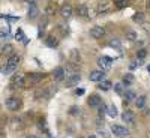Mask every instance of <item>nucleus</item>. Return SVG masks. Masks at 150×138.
<instances>
[{
  "label": "nucleus",
  "instance_id": "24",
  "mask_svg": "<svg viewBox=\"0 0 150 138\" xmlns=\"http://www.w3.org/2000/svg\"><path fill=\"white\" fill-rule=\"evenodd\" d=\"M129 5V0H116L114 2V6L117 9H123V8H126Z\"/></svg>",
  "mask_w": 150,
  "mask_h": 138
},
{
  "label": "nucleus",
  "instance_id": "7",
  "mask_svg": "<svg viewBox=\"0 0 150 138\" xmlns=\"http://www.w3.org/2000/svg\"><path fill=\"white\" fill-rule=\"evenodd\" d=\"M80 81H81V75L80 74H72L66 80V87H75V86L80 84Z\"/></svg>",
  "mask_w": 150,
  "mask_h": 138
},
{
  "label": "nucleus",
  "instance_id": "29",
  "mask_svg": "<svg viewBox=\"0 0 150 138\" xmlns=\"http://www.w3.org/2000/svg\"><path fill=\"white\" fill-rule=\"evenodd\" d=\"M123 89H125V86H123L122 83H116V84H114V92H116V93L122 95V93H123Z\"/></svg>",
  "mask_w": 150,
  "mask_h": 138
},
{
  "label": "nucleus",
  "instance_id": "40",
  "mask_svg": "<svg viewBox=\"0 0 150 138\" xmlns=\"http://www.w3.org/2000/svg\"><path fill=\"white\" fill-rule=\"evenodd\" d=\"M26 138H38V137H35V135H27Z\"/></svg>",
  "mask_w": 150,
  "mask_h": 138
},
{
  "label": "nucleus",
  "instance_id": "34",
  "mask_svg": "<svg viewBox=\"0 0 150 138\" xmlns=\"http://www.w3.org/2000/svg\"><path fill=\"white\" fill-rule=\"evenodd\" d=\"M9 36V30L8 29H2L0 30V39H5V38Z\"/></svg>",
  "mask_w": 150,
  "mask_h": 138
},
{
  "label": "nucleus",
  "instance_id": "3",
  "mask_svg": "<svg viewBox=\"0 0 150 138\" xmlns=\"http://www.w3.org/2000/svg\"><path fill=\"white\" fill-rule=\"evenodd\" d=\"M6 107H8V110H11V111H18V110L21 108V99H20V98H15V96L8 98Z\"/></svg>",
  "mask_w": 150,
  "mask_h": 138
},
{
  "label": "nucleus",
  "instance_id": "6",
  "mask_svg": "<svg viewBox=\"0 0 150 138\" xmlns=\"http://www.w3.org/2000/svg\"><path fill=\"white\" fill-rule=\"evenodd\" d=\"M105 35V29L102 26H93L90 29V36L93 39H101V38Z\"/></svg>",
  "mask_w": 150,
  "mask_h": 138
},
{
  "label": "nucleus",
  "instance_id": "39",
  "mask_svg": "<svg viewBox=\"0 0 150 138\" xmlns=\"http://www.w3.org/2000/svg\"><path fill=\"white\" fill-rule=\"evenodd\" d=\"M26 2H27L29 5H33V3H35V0H26Z\"/></svg>",
  "mask_w": 150,
  "mask_h": 138
},
{
  "label": "nucleus",
  "instance_id": "31",
  "mask_svg": "<svg viewBox=\"0 0 150 138\" xmlns=\"http://www.w3.org/2000/svg\"><path fill=\"white\" fill-rule=\"evenodd\" d=\"M15 39H17V41H24V35H23V30H21V29L17 30V33H15Z\"/></svg>",
  "mask_w": 150,
  "mask_h": 138
},
{
  "label": "nucleus",
  "instance_id": "20",
  "mask_svg": "<svg viewBox=\"0 0 150 138\" xmlns=\"http://www.w3.org/2000/svg\"><path fill=\"white\" fill-rule=\"evenodd\" d=\"M45 78V74H30V77H29V80L32 81V83H39V81H42Z\"/></svg>",
  "mask_w": 150,
  "mask_h": 138
},
{
  "label": "nucleus",
  "instance_id": "15",
  "mask_svg": "<svg viewBox=\"0 0 150 138\" xmlns=\"http://www.w3.org/2000/svg\"><path fill=\"white\" fill-rule=\"evenodd\" d=\"M45 44L48 45V47H51V48H54V47H57L59 45V39L54 36V35H48L47 38H45Z\"/></svg>",
  "mask_w": 150,
  "mask_h": 138
},
{
  "label": "nucleus",
  "instance_id": "42",
  "mask_svg": "<svg viewBox=\"0 0 150 138\" xmlns=\"http://www.w3.org/2000/svg\"><path fill=\"white\" fill-rule=\"evenodd\" d=\"M147 71H149V74H150V65H149V68H147Z\"/></svg>",
  "mask_w": 150,
  "mask_h": 138
},
{
  "label": "nucleus",
  "instance_id": "30",
  "mask_svg": "<svg viewBox=\"0 0 150 138\" xmlns=\"http://www.w3.org/2000/svg\"><path fill=\"white\" fill-rule=\"evenodd\" d=\"M98 113H99V117H104V116L107 114V107H105L104 104L99 105V111H98Z\"/></svg>",
  "mask_w": 150,
  "mask_h": 138
},
{
  "label": "nucleus",
  "instance_id": "12",
  "mask_svg": "<svg viewBox=\"0 0 150 138\" xmlns=\"http://www.w3.org/2000/svg\"><path fill=\"white\" fill-rule=\"evenodd\" d=\"M72 12H74V9H72L71 5H63V6L60 8V15L63 17V18H69L72 15Z\"/></svg>",
  "mask_w": 150,
  "mask_h": 138
},
{
  "label": "nucleus",
  "instance_id": "8",
  "mask_svg": "<svg viewBox=\"0 0 150 138\" xmlns=\"http://www.w3.org/2000/svg\"><path fill=\"white\" fill-rule=\"evenodd\" d=\"M110 8H111V5H110L108 0H102V2H99V5H98V12L102 15H107L110 12Z\"/></svg>",
  "mask_w": 150,
  "mask_h": 138
},
{
  "label": "nucleus",
  "instance_id": "18",
  "mask_svg": "<svg viewBox=\"0 0 150 138\" xmlns=\"http://www.w3.org/2000/svg\"><path fill=\"white\" fill-rule=\"evenodd\" d=\"M69 62H71L74 66L80 65V54H78L77 50H72V51H71V59H69Z\"/></svg>",
  "mask_w": 150,
  "mask_h": 138
},
{
  "label": "nucleus",
  "instance_id": "44",
  "mask_svg": "<svg viewBox=\"0 0 150 138\" xmlns=\"http://www.w3.org/2000/svg\"><path fill=\"white\" fill-rule=\"evenodd\" d=\"M0 110H2V105H0Z\"/></svg>",
  "mask_w": 150,
  "mask_h": 138
},
{
  "label": "nucleus",
  "instance_id": "28",
  "mask_svg": "<svg viewBox=\"0 0 150 138\" xmlns=\"http://www.w3.org/2000/svg\"><path fill=\"white\" fill-rule=\"evenodd\" d=\"M57 29L60 30V33L63 35V36H66V35L69 33V27L66 26V24H59V26H57Z\"/></svg>",
  "mask_w": 150,
  "mask_h": 138
},
{
  "label": "nucleus",
  "instance_id": "41",
  "mask_svg": "<svg viewBox=\"0 0 150 138\" xmlns=\"http://www.w3.org/2000/svg\"><path fill=\"white\" fill-rule=\"evenodd\" d=\"M147 9H150V0H149V3H147Z\"/></svg>",
  "mask_w": 150,
  "mask_h": 138
},
{
  "label": "nucleus",
  "instance_id": "23",
  "mask_svg": "<svg viewBox=\"0 0 150 138\" xmlns=\"http://www.w3.org/2000/svg\"><path fill=\"white\" fill-rule=\"evenodd\" d=\"M107 114H108L110 117L114 119V117L119 114V113H117V108H116V105H110V107L107 108Z\"/></svg>",
  "mask_w": 150,
  "mask_h": 138
},
{
  "label": "nucleus",
  "instance_id": "14",
  "mask_svg": "<svg viewBox=\"0 0 150 138\" xmlns=\"http://www.w3.org/2000/svg\"><path fill=\"white\" fill-rule=\"evenodd\" d=\"M0 54H3V56L14 54V47H12L11 44H3L2 47H0Z\"/></svg>",
  "mask_w": 150,
  "mask_h": 138
},
{
  "label": "nucleus",
  "instance_id": "19",
  "mask_svg": "<svg viewBox=\"0 0 150 138\" xmlns=\"http://www.w3.org/2000/svg\"><path fill=\"white\" fill-rule=\"evenodd\" d=\"M134 81H135V77L132 74H126L123 77V80H122V84L126 87V86H131V84H134Z\"/></svg>",
  "mask_w": 150,
  "mask_h": 138
},
{
  "label": "nucleus",
  "instance_id": "43",
  "mask_svg": "<svg viewBox=\"0 0 150 138\" xmlns=\"http://www.w3.org/2000/svg\"><path fill=\"white\" fill-rule=\"evenodd\" d=\"M89 138H96V137H95V135H90V137H89Z\"/></svg>",
  "mask_w": 150,
  "mask_h": 138
},
{
  "label": "nucleus",
  "instance_id": "17",
  "mask_svg": "<svg viewBox=\"0 0 150 138\" xmlns=\"http://www.w3.org/2000/svg\"><path fill=\"white\" fill-rule=\"evenodd\" d=\"M56 12H57V5L54 2H48L47 8H45V14L47 15H54Z\"/></svg>",
  "mask_w": 150,
  "mask_h": 138
},
{
  "label": "nucleus",
  "instance_id": "37",
  "mask_svg": "<svg viewBox=\"0 0 150 138\" xmlns=\"http://www.w3.org/2000/svg\"><path fill=\"white\" fill-rule=\"evenodd\" d=\"M137 65H138L137 62H132V63L129 65V68H131V69H135V68H137Z\"/></svg>",
  "mask_w": 150,
  "mask_h": 138
},
{
  "label": "nucleus",
  "instance_id": "38",
  "mask_svg": "<svg viewBox=\"0 0 150 138\" xmlns=\"http://www.w3.org/2000/svg\"><path fill=\"white\" fill-rule=\"evenodd\" d=\"M75 93H77V95H83L84 93V89H77V90H75Z\"/></svg>",
  "mask_w": 150,
  "mask_h": 138
},
{
  "label": "nucleus",
  "instance_id": "35",
  "mask_svg": "<svg viewBox=\"0 0 150 138\" xmlns=\"http://www.w3.org/2000/svg\"><path fill=\"white\" fill-rule=\"evenodd\" d=\"M147 56V51H146V50H138V53H137V57H138V59H144Z\"/></svg>",
  "mask_w": 150,
  "mask_h": 138
},
{
  "label": "nucleus",
  "instance_id": "36",
  "mask_svg": "<svg viewBox=\"0 0 150 138\" xmlns=\"http://www.w3.org/2000/svg\"><path fill=\"white\" fill-rule=\"evenodd\" d=\"M78 110H80V108H77V107H72V108H71V111H69V113H71V114H77V113H80V111H78Z\"/></svg>",
  "mask_w": 150,
  "mask_h": 138
},
{
  "label": "nucleus",
  "instance_id": "22",
  "mask_svg": "<svg viewBox=\"0 0 150 138\" xmlns=\"http://www.w3.org/2000/svg\"><path fill=\"white\" fill-rule=\"evenodd\" d=\"M111 81L108 80H102V81H99V89H102V90H110L111 89Z\"/></svg>",
  "mask_w": 150,
  "mask_h": 138
},
{
  "label": "nucleus",
  "instance_id": "25",
  "mask_svg": "<svg viewBox=\"0 0 150 138\" xmlns=\"http://www.w3.org/2000/svg\"><path fill=\"white\" fill-rule=\"evenodd\" d=\"M135 105L138 107V108H144V105H146V96L143 95V96H138L135 99Z\"/></svg>",
  "mask_w": 150,
  "mask_h": 138
},
{
  "label": "nucleus",
  "instance_id": "13",
  "mask_svg": "<svg viewBox=\"0 0 150 138\" xmlns=\"http://www.w3.org/2000/svg\"><path fill=\"white\" fill-rule=\"evenodd\" d=\"M27 17H29L30 20H35V18L39 17V8H38L35 3H33V5H30L29 12H27Z\"/></svg>",
  "mask_w": 150,
  "mask_h": 138
},
{
  "label": "nucleus",
  "instance_id": "9",
  "mask_svg": "<svg viewBox=\"0 0 150 138\" xmlns=\"http://www.w3.org/2000/svg\"><path fill=\"white\" fill-rule=\"evenodd\" d=\"M89 78H90V81H95V83H98V81H102L104 78H105V74H104V71H93V72H90V75H89Z\"/></svg>",
  "mask_w": 150,
  "mask_h": 138
},
{
  "label": "nucleus",
  "instance_id": "21",
  "mask_svg": "<svg viewBox=\"0 0 150 138\" xmlns=\"http://www.w3.org/2000/svg\"><path fill=\"white\" fill-rule=\"evenodd\" d=\"M77 14H78L80 17H87V15H89V8H87L86 5L77 6Z\"/></svg>",
  "mask_w": 150,
  "mask_h": 138
},
{
  "label": "nucleus",
  "instance_id": "5",
  "mask_svg": "<svg viewBox=\"0 0 150 138\" xmlns=\"http://www.w3.org/2000/svg\"><path fill=\"white\" fill-rule=\"evenodd\" d=\"M111 132L114 134L116 137H119V138H123V137L129 135V131L125 126H120V125H112V126H111Z\"/></svg>",
  "mask_w": 150,
  "mask_h": 138
},
{
  "label": "nucleus",
  "instance_id": "1",
  "mask_svg": "<svg viewBox=\"0 0 150 138\" xmlns=\"http://www.w3.org/2000/svg\"><path fill=\"white\" fill-rule=\"evenodd\" d=\"M20 65V56L17 54H11L8 62H6V66L3 68V74H12Z\"/></svg>",
  "mask_w": 150,
  "mask_h": 138
},
{
  "label": "nucleus",
  "instance_id": "27",
  "mask_svg": "<svg viewBox=\"0 0 150 138\" xmlns=\"http://www.w3.org/2000/svg\"><path fill=\"white\" fill-rule=\"evenodd\" d=\"M125 36H126V39H128V41H135V39H137V33H135L134 30H126Z\"/></svg>",
  "mask_w": 150,
  "mask_h": 138
},
{
  "label": "nucleus",
  "instance_id": "16",
  "mask_svg": "<svg viewBox=\"0 0 150 138\" xmlns=\"http://www.w3.org/2000/svg\"><path fill=\"white\" fill-rule=\"evenodd\" d=\"M122 117H123V122H126V123H134V122H135V114H134L131 110L125 111Z\"/></svg>",
  "mask_w": 150,
  "mask_h": 138
},
{
  "label": "nucleus",
  "instance_id": "32",
  "mask_svg": "<svg viewBox=\"0 0 150 138\" xmlns=\"http://www.w3.org/2000/svg\"><path fill=\"white\" fill-rule=\"evenodd\" d=\"M110 47H112V48H120V41H119V39L110 41Z\"/></svg>",
  "mask_w": 150,
  "mask_h": 138
},
{
  "label": "nucleus",
  "instance_id": "4",
  "mask_svg": "<svg viewBox=\"0 0 150 138\" xmlns=\"http://www.w3.org/2000/svg\"><path fill=\"white\" fill-rule=\"evenodd\" d=\"M98 65L101 68V71H108L112 66V59L108 57V56H102V57L98 59Z\"/></svg>",
  "mask_w": 150,
  "mask_h": 138
},
{
  "label": "nucleus",
  "instance_id": "26",
  "mask_svg": "<svg viewBox=\"0 0 150 138\" xmlns=\"http://www.w3.org/2000/svg\"><path fill=\"white\" fill-rule=\"evenodd\" d=\"M135 98H137V95H135V92H132V90H128L126 93H125V101H126L128 104H129L131 101H134Z\"/></svg>",
  "mask_w": 150,
  "mask_h": 138
},
{
  "label": "nucleus",
  "instance_id": "33",
  "mask_svg": "<svg viewBox=\"0 0 150 138\" xmlns=\"http://www.w3.org/2000/svg\"><path fill=\"white\" fill-rule=\"evenodd\" d=\"M143 20H144V15L141 14V12H137V14L134 15V21H140L141 23Z\"/></svg>",
  "mask_w": 150,
  "mask_h": 138
},
{
  "label": "nucleus",
  "instance_id": "10",
  "mask_svg": "<svg viewBox=\"0 0 150 138\" xmlns=\"http://www.w3.org/2000/svg\"><path fill=\"white\" fill-rule=\"evenodd\" d=\"M53 75H54V80H56V81H63V80H65V77H66L65 69L62 68V66L56 68V69H54V72H53Z\"/></svg>",
  "mask_w": 150,
  "mask_h": 138
},
{
  "label": "nucleus",
  "instance_id": "2",
  "mask_svg": "<svg viewBox=\"0 0 150 138\" xmlns=\"http://www.w3.org/2000/svg\"><path fill=\"white\" fill-rule=\"evenodd\" d=\"M11 86L17 89V87H24L26 86V77L23 74H15L14 77L11 78Z\"/></svg>",
  "mask_w": 150,
  "mask_h": 138
},
{
  "label": "nucleus",
  "instance_id": "11",
  "mask_svg": "<svg viewBox=\"0 0 150 138\" xmlns=\"http://www.w3.org/2000/svg\"><path fill=\"white\" fill-rule=\"evenodd\" d=\"M101 102H102V99H101V96H99V95H90L89 101H87V104H89L90 107H93V108L99 107V105H101Z\"/></svg>",
  "mask_w": 150,
  "mask_h": 138
}]
</instances>
